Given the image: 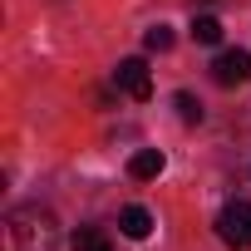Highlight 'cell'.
I'll use <instances>...</instances> for the list:
<instances>
[{"label":"cell","instance_id":"4","mask_svg":"<svg viewBox=\"0 0 251 251\" xmlns=\"http://www.w3.org/2000/svg\"><path fill=\"white\" fill-rule=\"evenodd\" d=\"M113 84L128 94V99H148V94H153V74H148L143 59H123V64L113 69Z\"/></svg>","mask_w":251,"mask_h":251},{"label":"cell","instance_id":"10","mask_svg":"<svg viewBox=\"0 0 251 251\" xmlns=\"http://www.w3.org/2000/svg\"><path fill=\"white\" fill-rule=\"evenodd\" d=\"M173 103H177V113H182V123H202V103H197L192 94H177Z\"/></svg>","mask_w":251,"mask_h":251},{"label":"cell","instance_id":"8","mask_svg":"<svg viewBox=\"0 0 251 251\" xmlns=\"http://www.w3.org/2000/svg\"><path fill=\"white\" fill-rule=\"evenodd\" d=\"M74 251H113V241H108V231H99V226H79V231H74Z\"/></svg>","mask_w":251,"mask_h":251},{"label":"cell","instance_id":"1","mask_svg":"<svg viewBox=\"0 0 251 251\" xmlns=\"http://www.w3.org/2000/svg\"><path fill=\"white\" fill-rule=\"evenodd\" d=\"M5 226H10V251H59V222L45 207H15Z\"/></svg>","mask_w":251,"mask_h":251},{"label":"cell","instance_id":"6","mask_svg":"<svg viewBox=\"0 0 251 251\" xmlns=\"http://www.w3.org/2000/svg\"><path fill=\"white\" fill-rule=\"evenodd\" d=\"M163 168H168V158H163L158 148H143V153H133V158H128V177H138V182H153Z\"/></svg>","mask_w":251,"mask_h":251},{"label":"cell","instance_id":"2","mask_svg":"<svg viewBox=\"0 0 251 251\" xmlns=\"http://www.w3.org/2000/svg\"><path fill=\"white\" fill-rule=\"evenodd\" d=\"M217 236L231 251H246L251 246V202H226L222 217H217Z\"/></svg>","mask_w":251,"mask_h":251},{"label":"cell","instance_id":"7","mask_svg":"<svg viewBox=\"0 0 251 251\" xmlns=\"http://www.w3.org/2000/svg\"><path fill=\"white\" fill-rule=\"evenodd\" d=\"M192 40L197 45H222V20L217 15H192Z\"/></svg>","mask_w":251,"mask_h":251},{"label":"cell","instance_id":"3","mask_svg":"<svg viewBox=\"0 0 251 251\" xmlns=\"http://www.w3.org/2000/svg\"><path fill=\"white\" fill-rule=\"evenodd\" d=\"M212 79L217 84H251V54L246 50H222L217 59H212Z\"/></svg>","mask_w":251,"mask_h":251},{"label":"cell","instance_id":"5","mask_svg":"<svg viewBox=\"0 0 251 251\" xmlns=\"http://www.w3.org/2000/svg\"><path fill=\"white\" fill-rule=\"evenodd\" d=\"M118 231L128 236V241H148L153 236V212L148 207H123L118 212Z\"/></svg>","mask_w":251,"mask_h":251},{"label":"cell","instance_id":"9","mask_svg":"<svg viewBox=\"0 0 251 251\" xmlns=\"http://www.w3.org/2000/svg\"><path fill=\"white\" fill-rule=\"evenodd\" d=\"M143 45H148L153 54H168V50H173V30H168V25H153V30L143 35Z\"/></svg>","mask_w":251,"mask_h":251}]
</instances>
